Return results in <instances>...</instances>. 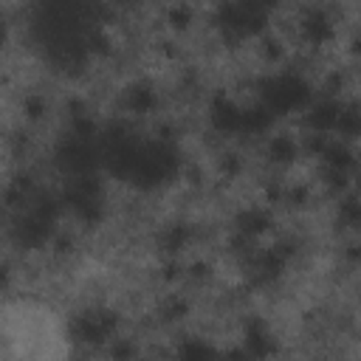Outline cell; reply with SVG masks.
Returning a JSON list of instances; mask_svg holds the SVG:
<instances>
[{
    "label": "cell",
    "instance_id": "1",
    "mask_svg": "<svg viewBox=\"0 0 361 361\" xmlns=\"http://www.w3.org/2000/svg\"><path fill=\"white\" fill-rule=\"evenodd\" d=\"M0 355L6 361H59L71 355L68 324L42 302H6L0 313Z\"/></svg>",
    "mask_w": 361,
    "mask_h": 361
}]
</instances>
